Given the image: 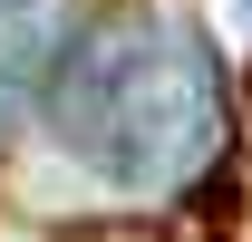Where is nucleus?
Returning <instances> with one entry per match:
<instances>
[{
    "instance_id": "f257e3e1",
    "label": "nucleus",
    "mask_w": 252,
    "mask_h": 242,
    "mask_svg": "<svg viewBox=\"0 0 252 242\" xmlns=\"http://www.w3.org/2000/svg\"><path fill=\"white\" fill-rule=\"evenodd\" d=\"M49 126L88 175L126 184V194H165L185 184L223 136V78L214 49L165 20L146 0L107 10L97 30L68 39L59 78H49Z\"/></svg>"
},
{
    "instance_id": "f03ea898",
    "label": "nucleus",
    "mask_w": 252,
    "mask_h": 242,
    "mask_svg": "<svg viewBox=\"0 0 252 242\" xmlns=\"http://www.w3.org/2000/svg\"><path fill=\"white\" fill-rule=\"evenodd\" d=\"M0 10H10V0H0Z\"/></svg>"
},
{
    "instance_id": "7ed1b4c3",
    "label": "nucleus",
    "mask_w": 252,
    "mask_h": 242,
    "mask_svg": "<svg viewBox=\"0 0 252 242\" xmlns=\"http://www.w3.org/2000/svg\"><path fill=\"white\" fill-rule=\"evenodd\" d=\"M243 10H252V0H243Z\"/></svg>"
}]
</instances>
